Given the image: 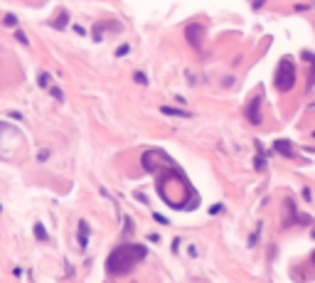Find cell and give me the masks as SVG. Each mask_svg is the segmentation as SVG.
<instances>
[{
  "label": "cell",
  "mask_w": 315,
  "mask_h": 283,
  "mask_svg": "<svg viewBox=\"0 0 315 283\" xmlns=\"http://www.w3.org/2000/svg\"><path fill=\"white\" fill-rule=\"evenodd\" d=\"M157 192H160V197L172 209H195L200 204V197L195 194L190 180L175 165H170L168 170H160V175H157Z\"/></svg>",
  "instance_id": "obj_1"
},
{
  "label": "cell",
  "mask_w": 315,
  "mask_h": 283,
  "mask_svg": "<svg viewBox=\"0 0 315 283\" xmlns=\"http://www.w3.org/2000/svg\"><path fill=\"white\" fill-rule=\"evenodd\" d=\"M148 256V249L143 244H121L109 254L106 259V271L111 276H128L135 269L138 261H143Z\"/></svg>",
  "instance_id": "obj_2"
},
{
  "label": "cell",
  "mask_w": 315,
  "mask_h": 283,
  "mask_svg": "<svg viewBox=\"0 0 315 283\" xmlns=\"http://www.w3.org/2000/svg\"><path fill=\"white\" fill-rule=\"evenodd\" d=\"M273 84H276V89L286 94V91L293 89V84H295V64H293L291 57H283L281 62H278V67H276V77H273Z\"/></svg>",
  "instance_id": "obj_3"
},
{
  "label": "cell",
  "mask_w": 315,
  "mask_h": 283,
  "mask_svg": "<svg viewBox=\"0 0 315 283\" xmlns=\"http://www.w3.org/2000/svg\"><path fill=\"white\" fill-rule=\"evenodd\" d=\"M141 165H143L148 172H160L163 168H170V165H175V163H172V160L168 158V153H163V150H146L143 158H141Z\"/></svg>",
  "instance_id": "obj_4"
},
{
  "label": "cell",
  "mask_w": 315,
  "mask_h": 283,
  "mask_svg": "<svg viewBox=\"0 0 315 283\" xmlns=\"http://www.w3.org/2000/svg\"><path fill=\"white\" fill-rule=\"evenodd\" d=\"M261 101H264V99H261L259 94H256V96H254V99L247 103V118H249V123L259 126L261 121H264V116H261Z\"/></svg>",
  "instance_id": "obj_5"
},
{
  "label": "cell",
  "mask_w": 315,
  "mask_h": 283,
  "mask_svg": "<svg viewBox=\"0 0 315 283\" xmlns=\"http://www.w3.org/2000/svg\"><path fill=\"white\" fill-rule=\"evenodd\" d=\"M185 34H187V42H190L195 49H202V37H204V27L197 23H192L185 27Z\"/></svg>",
  "instance_id": "obj_6"
},
{
  "label": "cell",
  "mask_w": 315,
  "mask_h": 283,
  "mask_svg": "<svg viewBox=\"0 0 315 283\" xmlns=\"http://www.w3.org/2000/svg\"><path fill=\"white\" fill-rule=\"evenodd\" d=\"M89 244V222L86 219H79V249L84 251Z\"/></svg>",
  "instance_id": "obj_7"
},
{
  "label": "cell",
  "mask_w": 315,
  "mask_h": 283,
  "mask_svg": "<svg viewBox=\"0 0 315 283\" xmlns=\"http://www.w3.org/2000/svg\"><path fill=\"white\" fill-rule=\"evenodd\" d=\"M273 150H278V153H281V155H286V158H293L291 140H276V143H273Z\"/></svg>",
  "instance_id": "obj_8"
},
{
  "label": "cell",
  "mask_w": 315,
  "mask_h": 283,
  "mask_svg": "<svg viewBox=\"0 0 315 283\" xmlns=\"http://www.w3.org/2000/svg\"><path fill=\"white\" fill-rule=\"evenodd\" d=\"M67 23H69V12L67 10H59V12H57V17L52 20V27H55V30H64V27H67Z\"/></svg>",
  "instance_id": "obj_9"
},
{
  "label": "cell",
  "mask_w": 315,
  "mask_h": 283,
  "mask_svg": "<svg viewBox=\"0 0 315 283\" xmlns=\"http://www.w3.org/2000/svg\"><path fill=\"white\" fill-rule=\"evenodd\" d=\"M103 30H121V25H118V23H101V25H96V27H94V37H96V40H101Z\"/></svg>",
  "instance_id": "obj_10"
},
{
  "label": "cell",
  "mask_w": 315,
  "mask_h": 283,
  "mask_svg": "<svg viewBox=\"0 0 315 283\" xmlns=\"http://www.w3.org/2000/svg\"><path fill=\"white\" fill-rule=\"evenodd\" d=\"M160 113L165 116H180V118H190V111H182V109H172V106H160Z\"/></svg>",
  "instance_id": "obj_11"
},
{
  "label": "cell",
  "mask_w": 315,
  "mask_h": 283,
  "mask_svg": "<svg viewBox=\"0 0 315 283\" xmlns=\"http://www.w3.org/2000/svg\"><path fill=\"white\" fill-rule=\"evenodd\" d=\"M34 237L40 239V241H47V232L42 224H34Z\"/></svg>",
  "instance_id": "obj_12"
},
{
  "label": "cell",
  "mask_w": 315,
  "mask_h": 283,
  "mask_svg": "<svg viewBox=\"0 0 315 283\" xmlns=\"http://www.w3.org/2000/svg\"><path fill=\"white\" fill-rule=\"evenodd\" d=\"M124 234L128 237V234H133V222L128 219V217H124Z\"/></svg>",
  "instance_id": "obj_13"
},
{
  "label": "cell",
  "mask_w": 315,
  "mask_h": 283,
  "mask_svg": "<svg viewBox=\"0 0 315 283\" xmlns=\"http://www.w3.org/2000/svg\"><path fill=\"white\" fill-rule=\"evenodd\" d=\"M37 84H40L42 89H47V86H49V74H40V77H37Z\"/></svg>",
  "instance_id": "obj_14"
},
{
  "label": "cell",
  "mask_w": 315,
  "mask_h": 283,
  "mask_svg": "<svg viewBox=\"0 0 315 283\" xmlns=\"http://www.w3.org/2000/svg\"><path fill=\"white\" fill-rule=\"evenodd\" d=\"M135 81L146 86V84H148V77H146V74H143V72H135Z\"/></svg>",
  "instance_id": "obj_15"
},
{
  "label": "cell",
  "mask_w": 315,
  "mask_h": 283,
  "mask_svg": "<svg viewBox=\"0 0 315 283\" xmlns=\"http://www.w3.org/2000/svg\"><path fill=\"white\" fill-rule=\"evenodd\" d=\"M15 37H18V40H20L23 45H27V42H30V40H27V34H25L23 30H18V32H15Z\"/></svg>",
  "instance_id": "obj_16"
},
{
  "label": "cell",
  "mask_w": 315,
  "mask_h": 283,
  "mask_svg": "<svg viewBox=\"0 0 315 283\" xmlns=\"http://www.w3.org/2000/svg\"><path fill=\"white\" fill-rule=\"evenodd\" d=\"M3 23H5V25H15V23H18V17H15V15H5V20H3Z\"/></svg>",
  "instance_id": "obj_17"
},
{
  "label": "cell",
  "mask_w": 315,
  "mask_h": 283,
  "mask_svg": "<svg viewBox=\"0 0 315 283\" xmlns=\"http://www.w3.org/2000/svg\"><path fill=\"white\" fill-rule=\"evenodd\" d=\"M128 49H131V47H128V45H121V47H118V49H116V55H118V57H124L126 52H128Z\"/></svg>",
  "instance_id": "obj_18"
},
{
  "label": "cell",
  "mask_w": 315,
  "mask_h": 283,
  "mask_svg": "<svg viewBox=\"0 0 315 283\" xmlns=\"http://www.w3.org/2000/svg\"><path fill=\"white\" fill-rule=\"evenodd\" d=\"M49 158V150H40V153H37V160H47Z\"/></svg>",
  "instance_id": "obj_19"
},
{
  "label": "cell",
  "mask_w": 315,
  "mask_h": 283,
  "mask_svg": "<svg viewBox=\"0 0 315 283\" xmlns=\"http://www.w3.org/2000/svg\"><path fill=\"white\" fill-rule=\"evenodd\" d=\"M222 209H224V207H222V204H214L212 209H209V215H219V212H222Z\"/></svg>",
  "instance_id": "obj_20"
},
{
  "label": "cell",
  "mask_w": 315,
  "mask_h": 283,
  "mask_svg": "<svg viewBox=\"0 0 315 283\" xmlns=\"http://www.w3.org/2000/svg\"><path fill=\"white\" fill-rule=\"evenodd\" d=\"M52 96H55V99H59V101L64 99V94H62V91H59V89H52Z\"/></svg>",
  "instance_id": "obj_21"
},
{
  "label": "cell",
  "mask_w": 315,
  "mask_h": 283,
  "mask_svg": "<svg viewBox=\"0 0 315 283\" xmlns=\"http://www.w3.org/2000/svg\"><path fill=\"white\" fill-rule=\"evenodd\" d=\"M264 3H266V0H254V8H261Z\"/></svg>",
  "instance_id": "obj_22"
},
{
  "label": "cell",
  "mask_w": 315,
  "mask_h": 283,
  "mask_svg": "<svg viewBox=\"0 0 315 283\" xmlns=\"http://www.w3.org/2000/svg\"><path fill=\"white\" fill-rule=\"evenodd\" d=\"M310 261H313V266H315V251H313V259H310Z\"/></svg>",
  "instance_id": "obj_23"
},
{
  "label": "cell",
  "mask_w": 315,
  "mask_h": 283,
  "mask_svg": "<svg viewBox=\"0 0 315 283\" xmlns=\"http://www.w3.org/2000/svg\"><path fill=\"white\" fill-rule=\"evenodd\" d=\"M313 138H315V133H313Z\"/></svg>",
  "instance_id": "obj_24"
},
{
  "label": "cell",
  "mask_w": 315,
  "mask_h": 283,
  "mask_svg": "<svg viewBox=\"0 0 315 283\" xmlns=\"http://www.w3.org/2000/svg\"><path fill=\"white\" fill-rule=\"evenodd\" d=\"M0 209H3V207H0Z\"/></svg>",
  "instance_id": "obj_25"
}]
</instances>
